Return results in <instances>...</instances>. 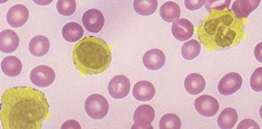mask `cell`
<instances>
[{
	"label": "cell",
	"mask_w": 262,
	"mask_h": 129,
	"mask_svg": "<svg viewBox=\"0 0 262 129\" xmlns=\"http://www.w3.org/2000/svg\"><path fill=\"white\" fill-rule=\"evenodd\" d=\"M50 105L41 91L29 87L12 88L1 98L3 129H40L50 120Z\"/></svg>",
	"instance_id": "obj_1"
},
{
	"label": "cell",
	"mask_w": 262,
	"mask_h": 129,
	"mask_svg": "<svg viewBox=\"0 0 262 129\" xmlns=\"http://www.w3.org/2000/svg\"><path fill=\"white\" fill-rule=\"evenodd\" d=\"M245 23L229 9L213 10L198 29L199 40L209 51L237 45L245 37Z\"/></svg>",
	"instance_id": "obj_2"
},
{
	"label": "cell",
	"mask_w": 262,
	"mask_h": 129,
	"mask_svg": "<svg viewBox=\"0 0 262 129\" xmlns=\"http://www.w3.org/2000/svg\"><path fill=\"white\" fill-rule=\"evenodd\" d=\"M112 48L103 39L93 36L76 43L73 61L80 75L98 74L107 70L112 62Z\"/></svg>",
	"instance_id": "obj_3"
},
{
	"label": "cell",
	"mask_w": 262,
	"mask_h": 129,
	"mask_svg": "<svg viewBox=\"0 0 262 129\" xmlns=\"http://www.w3.org/2000/svg\"><path fill=\"white\" fill-rule=\"evenodd\" d=\"M85 110L86 114L92 119H102L107 116L108 112V102L104 96L99 94H93L86 98Z\"/></svg>",
	"instance_id": "obj_4"
},
{
	"label": "cell",
	"mask_w": 262,
	"mask_h": 129,
	"mask_svg": "<svg viewBox=\"0 0 262 129\" xmlns=\"http://www.w3.org/2000/svg\"><path fill=\"white\" fill-rule=\"evenodd\" d=\"M56 74L49 66L41 65L36 67L31 71L30 80L33 84L39 88L49 87L55 81Z\"/></svg>",
	"instance_id": "obj_5"
},
{
	"label": "cell",
	"mask_w": 262,
	"mask_h": 129,
	"mask_svg": "<svg viewBox=\"0 0 262 129\" xmlns=\"http://www.w3.org/2000/svg\"><path fill=\"white\" fill-rule=\"evenodd\" d=\"M155 117V110L150 105H142L135 111L133 119L135 123L131 128H151Z\"/></svg>",
	"instance_id": "obj_6"
},
{
	"label": "cell",
	"mask_w": 262,
	"mask_h": 129,
	"mask_svg": "<svg viewBox=\"0 0 262 129\" xmlns=\"http://www.w3.org/2000/svg\"><path fill=\"white\" fill-rule=\"evenodd\" d=\"M130 88L129 79L123 75H118L112 79L108 85V91L112 97L123 99L128 95Z\"/></svg>",
	"instance_id": "obj_7"
},
{
	"label": "cell",
	"mask_w": 262,
	"mask_h": 129,
	"mask_svg": "<svg viewBox=\"0 0 262 129\" xmlns=\"http://www.w3.org/2000/svg\"><path fill=\"white\" fill-rule=\"evenodd\" d=\"M243 85V79L241 75L237 73H228L222 79L218 84V91L221 95L225 96L235 94L241 89Z\"/></svg>",
	"instance_id": "obj_8"
},
{
	"label": "cell",
	"mask_w": 262,
	"mask_h": 129,
	"mask_svg": "<svg viewBox=\"0 0 262 129\" xmlns=\"http://www.w3.org/2000/svg\"><path fill=\"white\" fill-rule=\"evenodd\" d=\"M194 107L202 116L210 117L215 116L220 110V105L212 96L204 95L195 99Z\"/></svg>",
	"instance_id": "obj_9"
},
{
	"label": "cell",
	"mask_w": 262,
	"mask_h": 129,
	"mask_svg": "<svg viewBox=\"0 0 262 129\" xmlns=\"http://www.w3.org/2000/svg\"><path fill=\"white\" fill-rule=\"evenodd\" d=\"M82 23L87 31L98 33L104 27V17L103 13L97 9H90L83 14Z\"/></svg>",
	"instance_id": "obj_10"
},
{
	"label": "cell",
	"mask_w": 262,
	"mask_h": 129,
	"mask_svg": "<svg viewBox=\"0 0 262 129\" xmlns=\"http://www.w3.org/2000/svg\"><path fill=\"white\" fill-rule=\"evenodd\" d=\"M30 17V12L26 6L17 5L11 7L7 14V22L13 28H20L26 23Z\"/></svg>",
	"instance_id": "obj_11"
},
{
	"label": "cell",
	"mask_w": 262,
	"mask_h": 129,
	"mask_svg": "<svg viewBox=\"0 0 262 129\" xmlns=\"http://www.w3.org/2000/svg\"><path fill=\"white\" fill-rule=\"evenodd\" d=\"M194 31L193 24L187 19H178L172 24V34L179 41H185L191 38L193 35Z\"/></svg>",
	"instance_id": "obj_12"
},
{
	"label": "cell",
	"mask_w": 262,
	"mask_h": 129,
	"mask_svg": "<svg viewBox=\"0 0 262 129\" xmlns=\"http://www.w3.org/2000/svg\"><path fill=\"white\" fill-rule=\"evenodd\" d=\"M165 56L161 50L151 49L144 54L143 62L148 70H158L165 65Z\"/></svg>",
	"instance_id": "obj_13"
},
{
	"label": "cell",
	"mask_w": 262,
	"mask_h": 129,
	"mask_svg": "<svg viewBox=\"0 0 262 129\" xmlns=\"http://www.w3.org/2000/svg\"><path fill=\"white\" fill-rule=\"evenodd\" d=\"M260 2V0H237L233 3L231 10L237 19H242L248 17L251 13L257 8Z\"/></svg>",
	"instance_id": "obj_14"
},
{
	"label": "cell",
	"mask_w": 262,
	"mask_h": 129,
	"mask_svg": "<svg viewBox=\"0 0 262 129\" xmlns=\"http://www.w3.org/2000/svg\"><path fill=\"white\" fill-rule=\"evenodd\" d=\"M134 97L139 101H148L154 98L156 89L154 85L148 81H140L134 85Z\"/></svg>",
	"instance_id": "obj_15"
},
{
	"label": "cell",
	"mask_w": 262,
	"mask_h": 129,
	"mask_svg": "<svg viewBox=\"0 0 262 129\" xmlns=\"http://www.w3.org/2000/svg\"><path fill=\"white\" fill-rule=\"evenodd\" d=\"M19 44V38L15 32L4 30L0 33V50L5 53L15 51Z\"/></svg>",
	"instance_id": "obj_16"
},
{
	"label": "cell",
	"mask_w": 262,
	"mask_h": 129,
	"mask_svg": "<svg viewBox=\"0 0 262 129\" xmlns=\"http://www.w3.org/2000/svg\"><path fill=\"white\" fill-rule=\"evenodd\" d=\"M206 85L205 78L198 73L189 74L184 81L185 90L192 95L202 93L205 90Z\"/></svg>",
	"instance_id": "obj_17"
},
{
	"label": "cell",
	"mask_w": 262,
	"mask_h": 129,
	"mask_svg": "<svg viewBox=\"0 0 262 129\" xmlns=\"http://www.w3.org/2000/svg\"><path fill=\"white\" fill-rule=\"evenodd\" d=\"M50 46L48 38L43 35H38L31 39L29 44V49L33 56L42 57L49 52Z\"/></svg>",
	"instance_id": "obj_18"
},
{
	"label": "cell",
	"mask_w": 262,
	"mask_h": 129,
	"mask_svg": "<svg viewBox=\"0 0 262 129\" xmlns=\"http://www.w3.org/2000/svg\"><path fill=\"white\" fill-rule=\"evenodd\" d=\"M3 72L9 77H16L23 70L21 61L14 56H7L1 63Z\"/></svg>",
	"instance_id": "obj_19"
},
{
	"label": "cell",
	"mask_w": 262,
	"mask_h": 129,
	"mask_svg": "<svg viewBox=\"0 0 262 129\" xmlns=\"http://www.w3.org/2000/svg\"><path fill=\"white\" fill-rule=\"evenodd\" d=\"M160 15L166 22H173L179 19L181 16V9L177 3L166 2L161 6L160 9Z\"/></svg>",
	"instance_id": "obj_20"
},
{
	"label": "cell",
	"mask_w": 262,
	"mask_h": 129,
	"mask_svg": "<svg viewBox=\"0 0 262 129\" xmlns=\"http://www.w3.org/2000/svg\"><path fill=\"white\" fill-rule=\"evenodd\" d=\"M84 34L83 28L75 22H69L64 25L61 31L63 38L69 42L78 41Z\"/></svg>",
	"instance_id": "obj_21"
},
{
	"label": "cell",
	"mask_w": 262,
	"mask_h": 129,
	"mask_svg": "<svg viewBox=\"0 0 262 129\" xmlns=\"http://www.w3.org/2000/svg\"><path fill=\"white\" fill-rule=\"evenodd\" d=\"M238 119V113L232 108H227L223 111L217 119L220 128L231 129L235 126Z\"/></svg>",
	"instance_id": "obj_22"
},
{
	"label": "cell",
	"mask_w": 262,
	"mask_h": 129,
	"mask_svg": "<svg viewBox=\"0 0 262 129\" xmlns=\"http://www.w3.org/2000/svg\"><path fill=\"white\" fill-rule=\"evenodd\" d=\"M134 9L136 13L141 16H150L158 9L157 0H135Z\"/></svg>",
	"instance_id": "obj_23"
},
{
	"label": "cell",
	"mask_w": 262,
	"mask_h": 129,
	"mask_svg": "<svg viewBox=\"0 0 262 129\" xmlns=\"http://www.w3.org/2000/svg\"><path fill=\"white\" fill-rule=\"evenodd\" d=\"M201 51V45L195 39H191L185 42L181 49L182 56L185 59L193 60L198 57Z\"/></svg>",
	"instance_id": "obj_24"
},
{
	"label": "cell",
	"mask_w": 262,
	"mask_h": 129,
	"mask_svg": "<svg viewBox=\"0 0 262 129\" xmlns=\"http://www.w3.org/2000/svg\"><path fill=\"white\" fill-rule=\"evenodd\" d=\"M181 127V120L174 114H167L160 120L159 128L161 129H180Z\"/></svg>",
	"instance_id": "obj_25"
},
{
	"label": "cell",
	"mask_w": 262,
	"mask_h": 129,
	"mask_svg": "<svg viewBox=\"0 0 262 129\" xmlns=\"http://www.w3.org/2000/svg\"><path fill=\"white\" fill-rule=\"evenodd\" d=\"M56 8L61 15L71 16L75 12L76 3L74 0H60L57 2Z\"/></svg>",
	"instance_id": "obj_26"
},
{
	"label": "cell",
	"mask_w": 262,
	"mask_h": 129,
	"mask_svg": "<svg viewBox=\"0 0 262 129\" xmlns=\"http://www.w3.org/2000/svg\"><path fill=\"white\" fill-rule=\"evenodd\" d=\"M231 2V0H208L205 1V8L210 13L213 10L223 11L229 9Z\"/></svg>",
	"instance_id": "obj_27"
},
{
	"label": "cell",
	"mask_w": 262,
	"mask_h": 129,
	"mask_svg": "<svg viewBox=\"0 0 262 129\" xmlns=\"http://www.w3.org/2000/svg\"><path fill=\"white\" fill-rule=\"evenodd\" d=\"M250 86L253 91H262V68H257L250 78Z\"/></svg>",
	"instance_id": "obj_28"
},
{
	"label": "cell",
	"mask_w": 262,
	"mask_h": 129,
	"mask_svg": "<svg viewBox=\"0 0 262 129\" xmlns=\"http://www.w3.org/2000/svg\"><path fill=\"white\" fill-rule=\"evenodd\" d=\"M205 1L204 0H194V1H190V0H185V6L187 8L190 10H198L203 6L205 4Z\"/></svg>",
	"instance_id": "obj_29"
},
{
	"label": "cell",
	"mask_w": 262,
	"mask_h": 129,
	"mask_svg": "<svg viewBox=\"0 0 262 129\" xmlns=\"http://www.w3.org/2000/svg\"><path fill=\"white\" fill-rule=\"evenodd\" d=\"M238 129L253 128L259 129L260 127L255 121L251 119L244 120L238 124Z\"/></svg>",
	"instance_id": "obj_30"
},
{
	"label": "cell",
	"mask_w": 262,
	"mask_h": 129,
	"mask_svg": "<svg viewBox=\"0 0 262 129\" xmlns=\"http://www.w3.org/2000/svg\"><path fill=\"white\" fill-rule=\"evenodd\" d=\"M61 128H79L81 129V127L77 121L75 120H69L66 121L61 126Z\"/></svg>",
	"instance_id": "obj_31"
}]
</instances>
